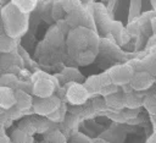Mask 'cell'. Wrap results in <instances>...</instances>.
<instances>
[{
    "instance_id": "cell-1",
    "label": "cell",
    "mask_w": 156,
    "mask_h": 143,
    "mask_svg": "<svg viewBox=\"0 0 156 143\" xmlns=\"http://www.w3.org/2000/svg\"><path fill=\"white\" fill-rule=\"evenodd\" d=\"M1 21L5 33L12 38H18L28 28V13L18 10L11 1L1 9Z\"/></svg>"
},
{
    "instance_id": "cell-2",
    "label": "cell",
    "mask_w": 156,
    "mask_h": 143,
    "mask_svg": "<svg viewBox=\"0 0 156 143\" xmlns=\"http://www.w3.org/2000/svg\"><path fill=\"white\" fill-rule=\"evenodd\" d=\"M107 72L111 77L112 83H115L117 86H124V84H128L130 82L135 71L130 64H124V65L113 66Z\"/></svg>"
},
{
    "instance_id": "cell-3",
    "label": "cell",
    "mask_w": 156,
    "mask_h": 143,
    "mask_svg": "<svg viewBox=\"0 0 156 143\" xmlns=\"http://www.w3.org/2000/svg\"><path fill=\"white\" fill-rule=\"evenodd\" d=\"M60 106V99L55 95L48 97V98H38L33 99V111L37 112L38 115H50L55 110H57Z\"/></svg>"
},
{
    "instance_id": "cell-4",
    "label": "cell",
    "mask_w": 156,
    "mask_h": 143,
    "mask_svg": "<svg viewBox=\"0 0 156 143\" xmlns=\"http://www.w3.org/2000/svg\"><path fill=\"white\" fill-rule=\"evenodd\" d=\"M155 83V77L149 73L147 71L143 70V71H135L129 84L130 87L136 90V92H140V90H145L147 88H150L152 84Z\"/></svg>"
},
{
    "instance_id": "cell-5",
    "label": "cell",
    "mask_w": 156,
    "mask_h": 143,
    "mask_svg": "<svg viewBox=\"0 0 156 143\" xmlns=\"http://www.w3.org/2000/svg\"><path fill=\"white\" fill-rule=\"evenodd\" d=\"M55 84L52 78H43L39 81H35L32 87V93L38 98H48L54 94Z\"/></svg>"
},
{
    "instance_id": "cell-6",
    "label": "cell",
    "mask_w": 156,
    "mask_h": 143,
    "mask_svg": "<svg viewBox=\"0 0 156 143\" xmlns=\"http://www.w3.org/2000/svg\"><path fill=\"white\" fill-rule=\"evenodd\" d=\"M89 95V92L87 90L84 84H79V83H74L72 86L68 87L67 90V98L71 103L73 104H82L87 100Z\"/></svg>"
},
{
    "instance_id": "cell-7",
    "label": "cell",
    "mask_w": 156,
    "mask_h": 143,
    "mask_svg": "<svg viewBox=\"0 0 156 143\" xmlns=\"http://www.w3.org/2000/svg\"><path fill=\"white\" fill-rule=\"evenodd\" d=\"M16 105V97L12 88L0 87V108L10 110Z\"/></svg>"
},
{
    "instance_id": "cell-8",
    "label": "cell",
    "mask_w": 156,
    "mask_h": 143,
    "mask_svg": "<svg viewBox=\"0 0 156 143\" xmlns=\"http://www.w3.org/2000/svg\"><path fill=\"white\" fill-rule=\"evenodd\" d=\"M15 97H16V108L21 111H24L29 108H32L33 105V98L24 90L22 89H17L15 92Z\"/></svg>"
},
{
    "instance_id": "cell-9",
    "label": "cell",
    "mask_w": 156,
    "mask_h": 143,
    "mask_svg": "<svg viewBox=\"0 0 156 143\" xmlns=\"http://www.w3.org/2000/svg\"><path fill=\"white\" fill-rule=\"evenodd\" d=\"M15 46H16L15 38L7 35L6 33L0 34V53L9 54L15 49Z\"/></svg>"
},
{
    "instance_id": "cell-10",
    "label": "cell",
    "mask_w": 156,
    "mask_h": 143,
    "mask_svg": "<svg viewBox=\"0 0 156 143\" xmlns=\"http://www.w3.org/2000/svg\"><path fill=\"white\" fill-rule=\"evenodd\" d=\"M46 38L51 44H54L55 46H58L63 42V32L58 27H54L48 32Z\"/></svg>"
},
{
    "instance_id": "cell-11",
    "label": "cell",
    "mask_w": 156,
    "mask_h": 143,
    "mask_svg": "<svg viewBox=\"0 0 156 143\" xmlns=\"http://www.w3.org/2000/svg\"><path fill=\"white\" fill-rule=\"evenodd\" d=\"M87 90L89 92V94H94V93H100V89H101V83H100V78H99V75H94V76H90L85 83H84Z\"/></svg>"
},
{
    "instance_id": "cell-12",
    "label": "cell",
    "mask_w": 156,
    "mask_h": 143,
    "mask_svg": "<svg viewBox=\"0 0 156 143\" xmlns=\"http://www.w3.org/2000/svg\"><path fill=\"white\" fill-rule=\"evenodd\" d=\"M11 2L24 13H29L37 5V0H11Z\"/></svg>"
},
{
    "instance_id": "cell-13",
    "label": "cell",
    "mask_w": 156,
    "mask_h": 143,
    "mask_svg": "<svg viewBox=\"0 0 156 143\" xmlns=\"http://www.w3.org/2000/svg\"><path fill=\"white\" fill-rule=\"evenodd\" d=\"M143 97L139 94H133V93H127L124 97V104L130 108V109H135L138 106H140L143 104Z\"/></svg>"
},
{
    "instance_id": "cell-14",
    "label": "cell",
    "mask_w": 156,
    "mask_h": 143,
    "mask_svg": "<svg viewBox=\"0 0 156 143\" xmlns=\"http://www.w3.org/2000/svg\"><path fill=\"white\" fill-rule=\"evenodd\" d=\"M60 4L62 5L63 10L66 13H69V12H73L78 9H80L83 5L79 0H61Z\"/></svg>"
},
{
    "instance_id": "cell-15",
    "label": "cell",
    "mask_w": 156,
    "mask_h": 143,
    "mask_svg": "<svg viewBox=\"0 0 156 143\" xmlns=\"http://www.w3.org/2000/svg\"><path fill=\"white\" fill-rule=\"evenodd\" d=\"M144 65H145V71H147L154 77H156V54H152L145 57Z\"/></svg>"
},
{
    "instance_id": "cell-16",
    "label": "cell",
    "mask_w": 156,
    "mask_h": 143,
    "mask_svg": "<svg viewBox=\"0 0 156 143\" xmlns=\"http://www.w3.org/2000/svg\"><path fill=\"white\" fill-rule=\"evenodd\" d=\"M17 84V77L12 73H5L0 77V87H9L12 88Z\"/></svg>"
},
{
    "instance_id": "cell-17",
    "label": "cell",
    "mask_w": 156,
    "mask_h": 143,
    "mask_svg": "<svg viewBox=\"0 0 156 143\" xmlns=\"http://www.w3.org/2000/svg\"><path fill=\"white\" fill-rule=\"evenodd\" d=\"M94 59H95V54L91 50H85V51L79 54L78 62L80 65H89V64H91L94 61Z\"/></svg>"
},
{
    "instance_id": "cell-18",
    "label": "cell",
    "mask_w": 156,
    "mask_h": 143,
    "mask_svg": "<svg viewBox=\"0 0 156 143\" xmlns=\"http://www.w3.org/2000/svg\"><path fill=\"white\" fill-rule=\"evenodd\" d=\"M110 32L112 33V35L119 40V37H122V34L124 33V28L122 26L121 22L118 21H112L111 22V26H110Z\"/></svg>"
},
{
    "instance_id": "cell-19",
    "label": "cell",
    "mask_w": 156,
    "mask_h": 143,
    "mask_svg": "<svg viewBox=\"0 0 156 143\" xmlns=\"http://www.w3.org/2000/svg\"><path fill=\"white\" fill-rule=\"evenodd\" d=\"M27 138H28V134L21 128L15 130L12 132V134H11V141L13 143H26Z\"/></svg>"
},
{
    "instance_id": "cell-20",
    "label": "cell",
    "mask_w": 156,
    "mask_h": 143,
    "mask_svg": "<svg viewBox=\"0 0 156 143\" xmlns=\"http://www.w3.org/2000/svg\"><path fill=\"white\" fill-rule=\"evenodd\" d=\"M143 105L146 108V110L149 112H151L152 115H156V99H155V97H151V95L145 97L143 100Z\"/></svg>"
},
{
    "instance_id": "cell-21",
    "label": "cell",
    "mask_w": 156,
    "mask_h": 143,
    "mask_svg": "<svg viewBox=\"0 0 156 143\" xmlns=\"http://www.w3.org/2000/svg\"><path fill=\"white\" fill-rule=\"evenodd\" d=\"M117 90H118V86L115 84V83H111V84H107V86L101 87L100 94L104 95V97H107V95H111L113 93H117Z\"/></svg>"
},
{
    "instance_id": "cell-22",
    "label": "cell",
    "mask_w": 156,
    "mask_h": 143,
    "mask_svg": "<svg viewBox=\"0 0 156 143\" xmlns=\"http://www.w3.org/2000/svg\"><path fill=\"white\" fill-rule=\"evenodd\" d=\"M140 29H141V27H140V23H138V22H130L129 26L127 27V32H128V34H130V35H136V34H139V33H140Z\"/></svg>"
},
{
    "instance_id": "cell-23",
    "label": "cell",
    "mask_w": 156,
    "mask_h": 143,
    "mask_svg": "<svg viewBox=\"0 0 156 143\" xmlns=\"http://www.w3.org/2000/svg\"><path fill=\"white\" fill-rule=\"evenodd\" d=\"M63 12H65V10H63L62 5H61L60 2H54V9H52V15H54V17H55L56 20H60V18L63 16Z\"/></svg>"
},
{
    "instance_id": "cell-24",
    "label": "cell",
    "mask_w": 156,
    "mask_h": 143,
    "mask_svg": "<svg viewBox=\"0 0 156 143\" xmlns=\"http://www.w3.org/2000/svg\"><path fill=\"white\" fill-rule=\"evenodd\" d=\"M63 72H65V76H66L67 78L73 79V81H74L77 77H79V76H80V75H79V72H78L76 68H72V67H67Z\"/></svg>"
},
{
    "instance_id": "cell-25",
    "label": "cell",
    "mask_w": 156,
    "mask_h": 143,
    "mask_svg": "<svg viewBox=\"0 0 156 143\" xmlns=\"http://www.w3.org/2000/svg\"><path fill=\"white\" fill-rule=\"evenodd\" d=\"M99 78H100L101 87H104V86H107V84H111V83H112L111 77H110V75H108V72H107V71H106V72L100 73V75H99Z\"/></svg>"
},
{
    "instance_id": "cell-26",
    "label": "cell",
    "mask_w": 156,
    "mask_h": 143,
    "mask_svg": "<svg viewBox=\"0 0 156 143\" xmlns=\"http://www.w3.org/2000/svg\"><path fill=\"white\" fill-rule=\"evenodd\" d=\"M51 76L50 75H48V73H45V72H43V71H38V72H35L34 75H33V81L35 82V81H39V79H43V78H50Z\"/></svg>"
},
{
    "instance_id": "cell-27",
    "label": "cell",
    "mask_w": 156,
    "mask_h": 143,
    "mask_svg": "<svg viewBox=\"0 0 156 143\" xmlns=\"http://www.w3.org/2000/svg\"><path fill=\"white\" fill-rule=\"evenodd\" d=\"M10 141H11V139H10L9 137H6L5 134H1V136H0V143H10Z\"/></svg>"
},
{
    "instance_id": "cell-28",
    "label": "cell",
    "mask_w": 156,
    "mask_h": 143,
    "mask_svg": "<svg viewBox=\"0 0 156 143\" xmlns=\"http://www.w3.org/2000/svg\"><path fill=\"white\" fill-rule=\"evenodd\" d=\"M149 45H150V46H155V45H156V33H155V35H154L152 38H150Z\"/></svg>"
},
{
    "instance_id": "cell-29",
    "label": "cell",
    "mask_w": 156,
    "mask_h": 143,
    "mask_svg": "<svg viewBox=\"0 0 156 143\" xmlns=\"http://www.w3.org/2000/svg\"><path fill=\"white\" fill-rule=\"evenodd\" d=\"M146 143H156V132H155L154 134H151V137L147 139Z\"/></svg>"
},
{
    "instance_id": "cell-30",
    "label": "cell",
    "mask_w": 156,
    "mask_h": 143,
    "mask_svg": "<svg viewBox=\"0 0 156 143\" xmlns=\"http://www.w3.org/2000/svg\"><path fill=\"white\" fill-rule=\"evenodd\" d=\"M82 2V5H90L93 2V0H79Z\"/></svg>"
},
{
    "instance_id": "cell-31",
    "label": "cell",
    "mask_w": 156,
    "mask_h": 143,
    "mask_svg": "<svg viewBox=\"0 0 156 143\" xmlns=\"http://www.w3.org/2000/svg\"><path fill=\"white\" fill-rule=\"evenodd\" d=\"M151 5L154 6V9L156 10V0H151Z\"/></svg>"
},
{
    "instance_id": "cell-32",
    "label": "cell",
    "mask_w": 156,
    "mask_h": 143,
    "mask_svg": "<svg viewBox=\"0 0 156 143\" xmlns=\"http://www.w3.org/2000/svg\"><path fill=\"white\" fill-rule=\"evenodd\" d=\"M2 112H5V109H2V108H0V114H2Z\"/></svg>"
},
{
    "instance_id": "cell-33",
    "label": "cell",
    "mask_w": 156,
    "mask_h": 143,
    "mask_svg": "<svg viewBox=\"0 0 156 143\" xmlns=\"http://www.w3.org/2000/svg\"><path fill=\"white\" fill-rule=\"evenodd\" d=\"M154 54H156V45L154 46Z\"/></svg>"
},
{
    "instance_id": "cell-34",
    "label": "cell",
    "mask_w": 156,
    "mask_h": 143,
    "mask_svg": "<svg viewBox=\"0 0 156 143\" xmlns=\"http://www.w3.org/2000/svg\"><path fill=\"white\" fill-rule=\"evenodd\" d=\"M154 97H155V99H156V93H155V95H154Z\"/></svg>"
},
{
    "instance_id": "cell-35",
    "label": "cell",
    "mask_w": 156,
    "mask_h": 143,
    "mask_svg": "<svg viewBox=\"0 0 156 143\" xmlns=\"http://www.w3.org/2000/svg\"><path fill=\"white\" fill-rule=\"evenodd\" d=\"M155 83H156V77H155Z\"/></svg>"
}]
</instances>
